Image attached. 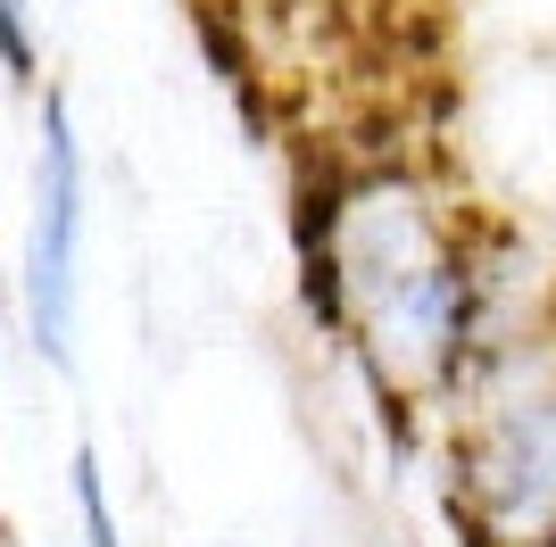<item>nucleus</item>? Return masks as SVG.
<instances>
[{"instance_id":"nucleus-4","label":"nucleus","mask_w":556,"mask_h":547,"mask_svg":"<svg viewBox=\"0 0 556 547\" xmlns=\"http://www.w3.org/2000/svg\"><path fill=\"white\" fill-rule=\"evenodd\" d=\"M0 67L17 75V84H34V67H42L34 25H25V0H0Z\"/></svg>"},{"instance_id":"nucleus-2","label":"nucleus","mask_w":556,"mask_h":547,"mask_svg":"<svg viewBox=\"0 0 556 547\" xmlns=\"http://www.w3.org/2000/svg\"><path fill=\"white\" fill-rule=\"evenodd\" d=\"M75 225H84V158H75L67 100L42 109V200H34V250H25V316L34 348L67 357L75 332Z\"/></svg>"},{"instance_id":"nucleus-1","label":"nucleus","mask_w":556,"mask_h":547,"mask_svg":"<svg viewBox=\"0 0 556 547\" xmlns=\"http://www.w3.org/2000/svg\"><path fill=\"white\" fill-rule=\"evenodd\" d=\"M473 498H482L490 539L507 547H556V382L523 390L482 423L473 440Z\"/></svg>"},{"instance_id":"nucleus-3","label":"nucleus","mask_w":556,"mask_h":547,"mask_svg":"<svg viewBox=\"0 0 556 547\" xmlns=\"http://www.w3.org/2000/svg\"><path fill=\"white\" fill-rule=\"evenodd\" d=\"M75 506H84V547H116V514H109V489H100L92 456H75Z\"/></svg>"}]
</instances>
